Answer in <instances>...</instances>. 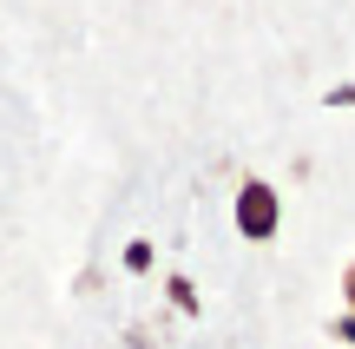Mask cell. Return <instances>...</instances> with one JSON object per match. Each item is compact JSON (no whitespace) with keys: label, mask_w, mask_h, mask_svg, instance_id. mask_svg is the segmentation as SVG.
<instances>
[{"label":"cell","mask_w":355,"mask_h":349,"mask_svg":"<svg viewBox=\"0 0 355 349\" xmlns=\"http://www.w3.org/2000/svg\"><path fill=\"white\" fill-rule=\"evenodd\" d=\"M277 224H283L277 185L243 178V191H237V237H250V244H270V237H277Z\"/></svg>","instance_id":"cell-1"},{"label":"cell","mask_w":355,"mask_h":349,"mask_svg":"<svg viewBox=\"0 0 355 349\" xmlns=\"http://www.w3.org/2000/svg\"><path fill=\"white\" fill-rule=\"evenodd\" d=\"M336 337H343V343H355V310H349V316H336Z\"/></svg>","instance_id":"cell-2"},{"label":"cell","mask_w":355,"mask_h":349,"mask_svg":"<svg viewBox=\"0 0 355 349\" xmlns=\"http://www.w3.org/2000/svg\"><path fill=\"white\" fill-rule=\"evenodd\" d=\"M343 297H349V310H355V257H349V271H343Z\"/></svg>","instance_id":"cell-3"},{"label":"cell","mask_w":355,"mask_h":349,"mask_svg":"<svg viewBox=\"0 0 355 349\" xmlns=\"http://www.w3.org/2000/svg\"><path fill=\"white\" fill-rule=\"evenodd\" d=\"M329 105H355V86H336V92H329Z\"/></svg>","instance_id":"cell-4"}]
</instances>
